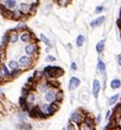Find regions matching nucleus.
I'll return each instance as SVG.
<instances>
[{
  "label": "nucleus",
  "instance_id": "f257e3e1",
  "mask_svg": "<svg viewBox=\"0 0 121 130\" xmlns=\"http://www.w3.org/2000/svg\"><path fill=\"white\" fill-rule=\"evenodd\" d=\"M17 63H19V67H22V68H28L33 64V59L31 58L30 56H21L19 60H17Z\"/></svg>",
  "mask_w": 121,
  "mask_h": 130
},
{
  "label": "nucleus",
  "instance_id": "f03ea898",
  "mask_svg": "<svg viewBox=\"0 0 121 130\" xmlns=\"http://www.w3.org/2000/svg\"><path fill=\"white\" fill-rule=\"evenodd\" d=\"M84 115L82 113H79V111H73L70 116V120L72 124L74 125H81L83 122V119H84Z\"/></svg>",
  "mask_w": 121,
  "mask_h": 130
},
{
  "label": "nucleus",
  "instance_id": "7ed1b4c3",
  "mask_svg": "<svg viewBox=\"0 0 121 130\" xmlns=\"http://www.w3.org/2000/svg\"><path fill=\"white\" fill-rule=\"evenodd\" d=\"M25 53L27 56H34L38 53V45L37 43H28L25 46Z\"/></svg>",
  "mask_w": 121,
  "mask_h": 130
},
{
  "label": "nucleus",
  "instance_id": "20e7f679",
  "mask_svg": "<svg viewBox=\"0 0 121 130\" xmlns=\"http://www.w3.org/2000/svg\"><path fill=\"white\" fill-rule=\"evenodd\" d=\"M20 39L22 41L23 43H31L32 41L34 39V35L28 31V28L26 31H23L20 33Z\"/></svg>",
  "mask_w": 121,
  "mask_h": 130
},
{
  "label": "nucleus",
  "instance_id": "39448f33",
  "mask_svg": "<svg viewBox=\"0 0 121 130\" xmlns=\"http://www.w3.org/2000/svg\"><path fill=\"white\" fill-rule=\"evenodd\" d=\"M56 91L57 90L55 89H50V90H47L45 92V101L48 103H52L56 101Z\"/></svg>",
  "mask_w": 121,
  "mask_h": 130
},
{
  "label": "nucleus",
  "instance_id": "423d86ee",
  "mask_svg": "<svg viewBox=\"0 0 121 130\" xmlns=\"http://www.w3.org/2000/svg\"><path fill=\"white\" fill-rule=\"evenodd\" d=\"M8 34H9V42L10 43H12V44H15V43L19 41L20 34H19V32L15 31L14 28H13V30H10L8 32Z\"/></svg>",
  "mask_w": 121,
  "mask_h": 130
},
{
  "label": "nucleus",
  "instance_id": "0eeeda50",
  "mask_svg": "<svg viewBox=\"0 0 121 130\" xmlns=\"http://www.w3.org/2000/svg\"><path fill=\"white\" fill-rule=\"evenodd\" d=\"M81 84V80L76 77H72L70 79V82H69V91H73V90L77 89V86Z\"/></svg>",
  "mask_w": 121,
  "mask_h": 130
},
{
  "label": "nucleus",
  "instance_id": "6e6552de",
  "mask_svg": "<svg viewBox=\"0 0 121 130\" xmlns=\"http://www.w3.org/2000/svg\"><path fill=\"white\" fill-rule=\"evenodd\" d=\"M59 105H60V103L58 102H52L50 104H48V110H47V114H48V116H51V115H54L57 110L59 109Z\"/></svg>",
  "mask_w": 121,
  "mask_h": 130
},
{
  "label": "nucleus",
  "instance_id": "1a4fd4ad",
  "mask_svg": "<svg viewBox=\"0 0 121 130\" xmlns=\"http://www.w3.org/2000/svg\"><path fill=\"white\" fill-rule=\"evenodd\" d=\"M27 113H28V116L31 118H38V115H39V107L36 106V105L31 106Z\"/></svg>",
  "mask_w": 121,
  "mask_h": 130
},
{
  "label": "nucleus",
  "instance_id": "9d476101",
  "mask_svg": "<svg viewBox=\"0 0 121 130\" xmlns=\"http://www.w3.org/2000/svg\"><path fill=\"white\" fill-rule=\"evenodd\" d=\"M36 89L39 91L41 93H45L47 90L49 89V86H48V83H47V81H43V80H41V81H38L37 83H36Z\"/></svg>",
  "mask_w": 121,
  "mask_h": 130
},
{
  "label": "nucleus",
  "instance_id": "9b49d317",
  "mask_svg": "<svg viewBox=\"0 0 121 130\" xmlns=\"http://www.w3.org/2000/svg\"><path fill=\"white\" fill-rule=\"evenodd\" d=\"M105 20H106V18L104 15L98 17V18H96L95 20L92 21V22L90 23V25H91V27H97V26H99V25H102L103 23H104Z\"/></svg>",
  "mask_w": 121,
  "mask_h": 130
},
{
  "label": "nucleus",
  "instance_id": "f8f14e48",
  "mask_svg": "<svg viewBox=\"0 0 121 130\" xmlns=\"http://www.w3.org/2000/svg\"><path fill=\"white\" fill-rule=\"evenodd\" d=\"M19 11L23 14V15H26L30 12V5L26 2H21L19 5Z\"/></svg>",
  "mask_w": 121,
  "mask_h": 130
},
{
  "label": "nucleus",
  "instance_id": "ddd939ff",
  "mask_svg": "<svg viewBox=\"0 0 121 130\" xmlns=\"http://www.w3.org/2000/svg\"><path fill=\"white\" fill-rule=\"evenodd\" d=\"M99 92H100V82L98 80H94V82H93V95H94L95 99L98 97Z\"/></svg>",
  "mask_w": 121,
  "mask_h": 130
},
{
  "label": "nucleus",
  "instance_id": "4468645a",
  "mask_svg": "<svg viewBox=\"0 0 121 130\" xmlns=\"http://www.w3.org/2000/svg\"><path fill=\"white\" fill-rule=\"evenodd\" d=\"M3 5L8 10H14L16 8V0H6Z\"/></svg>",
  "mask_w": 121,
  "mask_h": 130
},
{
  "label": "nucleus",
  "instance_id": "2eb2a0df",
  "mask_svg": "<svg viewBox=\"0 0 121 130\" xmlns=\"http://www.w3.org/2000/svg\"><path fill=\"white\" fill-rule=\"evenodd\" d=\"M83 122H84L85 125L90 126L91 128H94V129H95V124H96V122H95L94 119L92 118V117H90V116H88V115H86V116L84 117V119H83Z\"/></svg>",
  "mask_w": 121,
  "mask_h": 130
},
{
  "label": "nucleus",
  "instance_id": "dca6fc26",
  "mask_svg": "<svg viewBox=\"0 0 121 130\" xmlns=\"http://www.w3.org/2000/svg\"><path fill=\"white\" fill-rule=\"evenodd\" d=\"M97 69H98V71L100 72V73H103V74L105 73L106 64H105V62H104V61H103L100 58H98V61H97Z\"/></svg>",
  "mask_w": 121,
  "mask_h": 130
},
{
  "label": "nucleus",
  "instance_id": "f3484780",
  "mask_svg": "<svg viewBox=\"0 0 121 130\" xmlns=\"http://www.w3.org/2000/svg\"><path fill=\"white\" fill-rule=\"evenodd\" d=\"M104 48H105V39H100V41L96 44V50H97L98 54H102L104 52Z\"/></svg>",
  "mask_w": 121,
  "mask_h": 130
},
{
  "label": "nucleus",
  "instance_id": "a211bd4d",
  "mask_svg": "<svg viewBox=\"0 0 121 130\" xmlns=\"http://www.w3.org/2000/svg\"><path fill=\"white\" fill-rule=\"evenodd\" d=\"M16 128L20 130H32V125L26 121H24V122H21L20 125H17Z\"/></svg>",
  "mask_w": 121,
  "mask_h": 130
},
{
  "label": "nucleus",
  "instance_id": "6ab92c4d",
  "mask_svg": "<svg viewBox=\"0 0 121 130\" xmlns=\"http://www.w3.org/2000/svg\"><path fill=\"white\" fill-rule=\"evenodd\" d=\"M25 100H26V103H28V104H33L35 101H36V95H35L33 92H30V93H28V94L26 95Z\"/></svg>",
  "mask_w": 121,
  "mask_h": 130
},
{
  "label": "nucleus",
  "instance_id": "aec40b11",
  "mask_svg": "<svg viewBox=\"0 0 121 130\" xmlns=\"http://www.w3.org/2000/svg\"><path fill=\"white\" fill-rule=\"evenodd\" d=\"M121 86V81L119 79H113V80L110 82V88L112 90H116V89H119Z\"/></svg>",
  "mask_w": 121,
  "mask_h": 130
},
{
  "label": "nucleus",
  "instance_id": "412c9836",
  "mask_svg": "<svg viewBox=\"0 0 121 130\" xmlns=\"http://www.w3.org/2000/svg\"><path fill=\"white\" fill-rule=\"evenodd\" d=\"M8 68L11 71L12 70H16V69H19V63H17L16 60H10L8 62Z\"/></svg>",
  "mask_w": 121,
  "mask_h": 130
},
{
  "label": "nucleus",
  "instance_id": "4be33fe9",
  "mask_svg": "<svg viewBox=\"0 0 121 130\" xmlns=\"http://www.w3.org/2000/svg\"><path fill=\"white\" fill-rule=\"evenodd\" d=\"M9 34L8 33H6L5 35L2 36V38H1V47L2 48H6L7 47V45L9 44Z\"/></svg>",
  "mask_w": 121,
  "mask_h": 130
},
{
  "label": "nucleus",
  "instance_id": "5701e85b",
  "mask_svg": "<svg viewBox=\"0 0 121 130\" xmlns=\"http://www.w3.org/2000/svg\"><path fill=\"white\" fill-rule=\"evenodd\" d=\"M63 92L61 91V90H57L56 91V102H58V103H61L62 101H63Z\"/></svg>",
  "mask_w": 121,
  "mask_h": 130
},
{
  "label": "nucleus",
  "instance_id": "b1692460",
  "mask_svg": "<svg viewBox=\"0 0 121 130\" xmlns=\"http://www.w3.org/2000/svg\"><path fill=\"white\" fill-rule=\"evenodd\" d=\"M33 79L36 82L41 81L43 79V71H39V70H35L34 71V75H33Z\"/></svg>",
  "mask_w": 121,
  "mask_h": 130
},
{
  "label": "nucleus",
  "instance_id": "393cba45",
  "mask_svg": "<svg viewBox=\"0 0 121 130\" xmlns=\"http://www.w3.org/2000/svg\"><path fill=\"white\" fill-rule=\"evenodd\" d=\"M84 42H85V37H84V35L80 34V35L76 37V46H77V47H81V46H83Z\"/></svg>",
  "mask_w": 121,
  "mask_h": 130
},
{
  "label": "nucleus",
  "instance_id": "a878e982",
  "mask_svg": "<svg viewBox=\"0 0 121 130\" xmlns=\"http://www.w3.org/2000/svg\"><path fill=\"white\" fill-rule=\"evenodd\" d=\"M39 37H41V41L44 43V44L47 46V47H51V43H50V41H49V39L45 36V34H41Z\"/></svg>",
  "mask_w": 121,
  "mask_h": 130
},
{
  "label": "nucleus",
  "instance_id": "bb28decb",
  "mask_svg": "<svg viewBox=\"0 0 121 130\" xmlns=\"http://www.w3.org/2000/svg\"><path fill=\"white\" fill-rule=\"evenodd\" d=\"M119 95L120 94H115V95H112L110 99L108 100V103H109V105H115V104L118 102V100H119Z\"/></svg>",
  "mask_w": 121,
  "mask_h": 130
},
{
  "label": "nucleus",
  "instance_id": "cd10ccee",
  "mask_svg": "<svg viewBox=\"0 0 121 130\" xmlns=\"http://www.w3.org/2000/svg\"><path fill=\"white\" fill-rule=\"evenodd\" d=\"M14 30L21 33V32H23V31H26V30H27V26H26L25 24H23V23H20V24L16 25V27L14 28Z\"/></svg>",
  "mask_w": 121,
  "mask_h": 130
},
{
  "label": "nucleus",
  "instance_id": "c85d7f7f",
  "mask_svg": "<svg viewBox=\"0 0 121 130\" xmlns=\"http://www.w3.org/2000/svg\"><path fill=\"white\" fill-rule=\"evenodd\" d=\"M17 117H19V119H20L21 122H24V121L26 120L27 115H26L25 111H21V113H19V115H17Z\"/></svg>",
  "mask_w": 121,
  "mask_h": 130
},
{
  "label": "nucleus",
  "instance_id": "c756f323",
  "mask_svg": "<svg viewBox=\"0 0 121 130\" xmlns=\"http://www.w3.org/2000/svg\"><path fill=\"white\" fill-rule=\"evenodd\" d=\"M46 61H48V62H52V61H56L57 58L55 56H52V55H47L46 56V58H45Z\"/></svg>",
  "mask_w": 121,
  "mask_h": 130
},
{
  "label": "nucleus",
  "instance_id": "7c9ffc66",
  "mask_svg": "<svg viewBox=\"0 0 121 130\" xmlns=\"http://www.w3.org/2000/svg\"><path fill=\"white\" fill-rule=\"evenodd\" d=\"M105 7L104 6H98L97 8L95 9V13H97V14H99V13H102V12H104L105 11Z\"/></svg>",
  "mask_w": 121,
  "mask_h": 130
},
{
  "label": "nucleus",
  "instance_id": "2f4dec72",
  "mask_svg": "<svg viewBox=\"0 0 121 130\" xmlns=\"http://www.w3.org/2000/svg\"><path fill=\"white\" fill-rule=\"evenodd\" d=\"M66 130H77L76 129V126L74 125V124H72V122H69V124H68V127H67V129Z\"/></svg>",
  "mask_w": 121,
  "mask_h": 130
},
{
  "label": "nucleus",
  "instance_id": "473e14b6",
  "mask_svg": "<svg viewBox=\"0 0 121 130\" xmlns=\"http://www.w3.org/2000/svg\"><path fill=\"white\" fill-rule=\"evenodd\" d=\"M81 130H95V129L91 128L90 126H87V125H85L84 122H82V124H81Z\"/></svg>",
  "mask_w": 121,
  "mask_h": 130
},
{
  "label": "nucleus",
  "instance_id": "72a5a7b5",
  "mask_svg": "<svg viewBox=\"0 0 121 130\" xmlns=\"http://www.w3.org/2000/svg\"><path fill=\"white\" fill-rule=\"evenodd\" d=\"M7 9L6 7H5V5H3V3H0V13L2 14V15H5V13L7 12Z\"/></svg>",
  "mask_w": 121,
  "mask_h": 130
},
{
  "label": "nucleus",
  "instance_id": "f704fd0d",
  "mask_svg": "<svg viewBox=\"0 0 121 130\" xmlns=\"http://www.w3.org/2000/svg\"><path fill=\"white\" fill-rule=\"evenodd\" d=\"M19 104H20V106L25 105V104H26V100H25V97H24V96H21L20 99H19Z\"/></svg>",
  "mask_w": 121,
  "mask_h": 130
},
{
  "label": "nucleus",
  "instance_id": "c9c22d12",
  "mask_svg": "<svg viewBox=\"0 0 121 130\" xmlns=\"http://www.w3.org/2000/svg\"><path fill=\"white\" fill-rule=\"evenodd\" d=\"M71 69H72L73 71L77 70V66H76V63L74 62V61H72V63H71Z\"/></svg>",
  "mask_w": 121,
  "mask_h": 130
},
{
  "label": "nucleus",
  "instance_id": "e433bc0d",
  "mask_svg": "<svg viewBox=\"0 0 121 130\" xmlns=\"http://www.w3.org/2000/svg\"><path fill=\"white\" fill-rule=\"evenodd\" d=\"M5 74H3V72H2V70H1V68H0V81H3L5 80Z\"/></svg>",
  "mask_w": 121,
  "mask_h": 130
},
{
  "label": "nucleus",
  "instance_id": "4c0bfd02",
  "mask_svg": "<svg viewBox=\"0 0 121 130\" xmlns=\"http://www.w3.org/2000/svg\"><path fill=\"white\" fill-rule=\"evenodd\" d=\"M110 113H111L110 110L107 111V114H106V120H109V119H110Z\"/></svg>",
  "mask_w": 121,
  "mask_h": 130
},
{
  "label": "nucleus",
  "instance_id": "58836bf2",
  "mask_svg": "<svg viewBox=\"0 0 121 130\" xmlns=\"http://www.w3.org/2000/svg\"><path fill=\"white\" fill-rule=\"evenodd\" d=\"M117 25H118V27L121 28V18H119L118 21H117Z\"/></svg>",
  "mask_w": 121,
  "mask_h": 130
},
{
  "label": "nucleus",
  "instance_id": "ea45409f",
  "mask_svg": "<svg viewBox=\"0 0 121 130\" xmlns=\"http://www.w3.org/2000/svg\"><path fill=\"white\" fill-rule=\"evenodd\" d=\"M100 119H102V116L98 114V116H97V118H96V121L95 122H100Z\"/></svg>",
  "mask_w": 121,
  "mask_h": 130
},
{
  "label": "nucleus",
  "instance_id": "a19ab883",
  "mask_svg": "<svg viewBox=\"0 0 121 130\" xmlns=\"http://www.w3.org/2000/svg\"><path fill=\"white\" fill-rule=\"evenodd\" d=\"M5 110V107H3V105H2V103L0 102V113H1V111H3Z\"/></svg>",
  "mask_w": 121,
  "mask_h": 130
},
{
  "label": "nucleus",
  "instance_id": "79ce46f5",
  "mask_svg": "<svg viewBox=\"0 0 121 130\" xmlns=\"http://www.w3.org/2000/svg\"><path fill=\"white\" fill-rule=\"evenodd\" d=\"M118 63H119V66L121 67V55H119V57H118Z\"/></svg>",
  "mask_w": 121,
  "mask_h": 130
},
{
  "label": "nucleus",
  "instance_id": "37998d69",
  "mask_svg": "<svg viewBox=\"0 0 121 130\" xmlns=\"http://www.w3.org/2000/svg\"><path fill=\"white\" fill-rule=\"evenodd\" d=\"M6 0H0V3H2V2H5Z\"/></svg>",
  "mask_w": 121,
  "mask_h": 130
},
{
  "label": "nucleus",
  "instance_id": "c03bdc74",
  "mask_svg": "<svg viewBox=\"0 0 121 130\" xmlns=\"http://www.w3.org/2000/svg\"><path fill=\"white\" fill-rule=\"evenodd\" d=\"M120 126H121V122H120Z\"/></svg>",
  "mask_w": 121,
  "mask_h": 130
},
{
  "label": "nucleus",
  "instance_id": "a18cd8bd",
  "mask_svg": "<svg viewBox=\"0 0 121 130\" xmlns=\"http://www.w3.org/2000/svg\"><path fill=\"white\" fill-rule=\"evenodd\" d=\"M62 130H66V129H62Z\"/></svg>",
  "mask_w": 121,
  "mask_h": 130
},
{
  "label": "nucleus",
  "instance_id": "49530a36",
  "mask_svg": "<svg viewBox=\"0 0 121 130\" xmlns=\"http://www.w3.org/2000/svg\"><path fill=\"white\" fill-rule=\"evenodd\" d=\"M120 36H121V34H120Z\"/></svg>",
  "mask_w": 121,
  "mask_h": 130
}]
</instances>
